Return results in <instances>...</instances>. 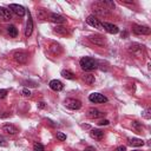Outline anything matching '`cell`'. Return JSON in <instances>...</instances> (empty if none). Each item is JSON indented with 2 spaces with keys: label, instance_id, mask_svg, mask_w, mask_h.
I'll list each match as a JSON object with an SVG mask.
<instances>
[{
  "label": "cell",
  "instance_id": "e0dca14e",
  "mask_svg": "<svg viewBox=\"0 0 151 151\" xmlns=\"http://www.w3.org/2000/svg\"><path fill=\"white\" fill-rule=\"evenodd\" d=\"M50 52L53 54V55H59L60 53H61V46L59 45V44H57V42H52L51 45H50Z\"/></svg>",
  "mask_w": 151,
  "mask_h": 151
},
{
  "label": "cell",
  "instance_id": "d4e9b609",
  "mask_svg": "<svg viewBox=\"0 0 151 151\" xmlns=\"http://www.w3.org/2000/svg\"><path fill=\"white\" fill-rule=\"evenodd\" d=\"M34 151H45V147L41 143H35L34 144Z\"/></svg>",
  "mask_w": 151,
  "mask_h": 151
},
{
  "label": "cell",
  "instance_id": "cb8c5ba5",
  "mask_svg": "<svg viewBox=\"0 0 151 151\" xmlns=\"http://www.w3.org/2000/svg\"><path fill=\"white\" fill-rule=\"evenodd\" d=\"M54 32L57 34H60V35H66L67 34V29L65 27H63V26H57L54 28Z\"/></svg>",
  "mask_w": 151,
  "mask_h": 151
},
{
  "label": "cell",
  "instance_id": "3957f363",
  "mask_svg": "<svg viewBox=\"0 0 151 151\" xmlns=\"http://www.w3.org/2000/svg\"><path fill=\"white\" fill-rule=\"evenodd\" d=\"M92 8H93V12L97 14V15H100V17H107L110 14V8H107L105 5H103L100 1L98 2H94L92 5Z\"/></svg>",
  "mask_w": 151,
  "mask_h": 151
},
{
  "label": "cell",
  "instance_id": "484cf974",
  "mask_svg": "<svg viewBox=\"0 0 151 151\" xmlns=\"http://www.w3.org/2000/svg\"><path fill=\"white\" fill-rule=\"evenodd\" d=\"M132 127L136 129L137 131H140L142 130V126H140V124L138 122H132Z\"/></svg>",
  "mask_w": 151,
  "mask_h": 151
},
{
  "label": "cell",
  "instance_id": "7c38bea8",
  "mask_svg": "<svg viewBox=\"0 0 151 151\" xmlns=\"http://www.w3.org/2000/svg\"><path fill=\"white\" fill-rule=\"evenodd\" d=\"M103 29H105L106 32H109L111 34H117L119 32V28L116 25H113L111 22H104V21H103Z\"/></svg>",
  "mask_w": 151,
  "mask_h": 151
},
{
  "label": "cell",
  "instance_id": "ba28073f",
  "mask_svg": "<svg viewBox=\"0 0 151 151\" xmlns=\"http://www.w3.org/2000/svg\"><path fill=\"white\" fill-rule=\"evenodd\" d=\"M86 22L87 25L94 27V28H98V29H103V21H100L97 17L94 15H88L87 19H86Z\"/></svg>",
  "mask_w": 151,
  "mask_h": 151
},
{
  "label": "cell",
  "instance_id": "8fae6325",
  "mask_svg": "<svg viewBox=\"0 0 151 151\" xmlns=\"http://www.w3.org/2000/svg\"><path fill=\"white\" fill-rule=\"evenodd\" d=\"M48 19H50V21H52L54 24H64V22H66V19L63 15L57 14V13H48Z\"/></svg>",
  "mask_w": 151,
  "mask_h": 151
},
{
  "label": "cell",
  "instance_id": "1f68e13d",
  "mask_svg": "<svg viewBox=\"0 0 151 151\" xmlns=\"http://www.w3.org/2000/svg\"><path fill=\"white\" fill-rule=\"evenodd\" d=\"M84 151H96V149L93 146H87V147H85Z\"/></svg>",
  "mask_w": 151,
  "mask_h": 151
},
{
  "label": "cell",
  "instance_id": "d590c367",
  "mask_svg": "<svg viewBox=\"0 0 151 151\" xmlns=\"http://www.w3.org/2000/svg\"><path fill=\"white\" fill-rule=\"evenodd\" d=\"M132 151H142V150H132Z\"/></svg>",
  "mask_w": 151,
  "mask_h": 151
},
{
  "label": "cell",
  "instance_id": "4fadbf2b",
  "mask_svg": "<svg viewBox=\"0 0 151 151\" xmlns=\"http://www.w3.org/2000/svg\"><path fill=\"white\" fill-rule=\"evenodd\" d=\"M48 85H50V88L53 90V91H55V92H59V91H61V90L64 88V84H63L60 80H58V79L51 80Z\"/></svg>",
  "mask_w": 151,
  "mask_h": 151
},
{
  "label": "cell",
  "instance_id": "9a60e30c",
  "mask_svg": "<svg viewBox=\"0 0 151 151\" xmlns=\"http://www.w3.org/2000/svg\"><path fill=\"white\" fill-rule=\"evenodd\" d=\"M105 113L103 112V111H100V110H98V109H90L88 111H87V117H90V118H100V117H103Z\"/></svg>",
  "mask_w": 151,
  "mask_h": 151
},
{
  "label": "cell",
  "instance_id": "6da1fadb",
  "mask_svg": "<svg viewBox=\"0 0 151 151\" xmlns=\"http://www.w3.org/2000/svg\"><path fill=\"white\" fill-rule=\"evenodd\" d=\"M79 65L81 67L83 71H86V72H90V71H93L98 67V63L97 60H94L93 58L91 57H83L80 60H79Z\"/></svg>",
  "mask_w": 151,
  "mask_h": 151
},
{
  "label": "cell",
  "instance_id": "30bf717a",
  "mask_svg": "<svg viewBox=\"0 0 151 151\" xmlns=\"http://www.w3.org/2000/svg\"><path fill=\"white\" fill-rule=\"evenodd\" d=\"M33 28H34V25H33V19L28 12V19H27V22H26V27H25V37L28 38L32 32H33Z\"/></svg>",
  "mask_w": 151,
  "mask_h": 151
},
{
  "label": "cell",
  "instance_id": "ffe728a7",
  "mask_svg": "<svg viewBox=\"0 0 151 151\" xmlns=\"http://www.w3.org/2000/svg\"><path fill=\"white\" fill-rule=\"evenodd\" d=\"M83 80L87 84V85H92L94 83V76L91 74V73H85L83 76Z\"/></svg>",
  "mask_w": 151,
  "mask_h": 151
},
{
  "label": "cell",
  "instance_id": "4dcf8cb0",
  "mask_svg": "<svg viewBox=\"0 0 151 151\" xmlns=\"http://www.w3.org/2000/svg\"><path fill=\"white\" fill-rule=\"evenodd\" d=\"M114 151H126V147L124 145H120V146H117Z\"/></svg>",
  "mask_w": 151,
  "mask_h": 151
},
{
  "label": "cell",
  "instance_id": "8992f818",
  "mask_svg": "<svg viewBox=\"0 0 151 151\" xmlns=\"http://www.w3.org/2000/svg\"><path fill=\"white\" fill-rule=\"evenodd\" d=\"M13 59L18 63V64H26L28 60V54L24 51H17L13 53Z\"/></svg>",
  "mask_w": 151,
  "mask_h": 151
},
{
  "label": "cell",
  "instance_id": "5bb4252c",
  "mask_svg": "<svg viewBox=\"0 0 151 151\" xmlns=\"http://www.w3.org/2000/svg\"><path fill=\"white\" fill-rule=\"evenodd\" d=\"M2 131L8 133V134H17L18 133V129L11 123H5L2 125Z\"/></svg>",
  "mask_w": 151,
  "mask_h": 151
},
{
  "label": "cell",
  "instance_id": "4316f807",
  "mask_svg": "<svg viewBox=\"0 0 151 151\" xmlns=\"http://www.w3.org/2000/svg\"><path fill=\"white\" fill-rule=\"evenodd\" d=\"M57 138H58L59 140H61V142H63V140H65V139H66V134H65V133H63V132H58V133H57Z\"/></svg>",
  "mask_w": 151,
  "mask_h": 151
},
{
  "label": "cell",
  "instance_id": "7402d4cb",
  "mask_svg": "<svg viewBox=\"0 0 151 151\" xmlns=\"http://www.w3.org/2000/svg\"><path fill=\"white\" fill-rule=\"evenodd\" d=\"M7 33L9 34V37L15 38L18 35V29L14 25H9V26H7Z\"/></svg>",
  "mask_w": 151,
  "mask_h": 151
},
{
  "label": "cell",
  "instance_id": "2e32d148",
  "mask_svg": "<svg viewBox=\"0 0 151 151\" xmlns=\"http://www.w3.org/2000/svg\"><path fill=\"white\" fill-rule=\"evenodd\" d=\"M66 106L71 110H79L81 107V103L79 100H76V99H70V100H67Z\"/></svg>",
  "mask_w": 151,
  "mask_h": 151
},
{
  "label": "cell",
  "instance_id": "836d02e7",
  "mask_svg": "<svg viewBox=\"0 0 151 151\" xmlns=\"http://www.w3.org/2000/svg\"><path fill=\"white\" fill-rule=\"evenodd\" d=\"M4 143H5V138L0 134V144H4Z\"/></svg>",
  "mask_w": 151,
  "mask_h": 151
},
{
  "label": "cell",
  "instance_id": "44dd1931",
  "mask_svg": "<svg viewBox=\"0 0 151 151\" xmlns=\"http://www.w3.org/2000/svg\"><path fill=\"white\" fill-rule=\"evenodd\" d=\"M61 76L64 78H66V79H70V80H73L76 78V74L70 70H63L61 71Z\"/></svg>",
  "mask_w": 151,
  "mask_h": 151
},
{
  "label": "cell",
  "instance_id": "ac0fdd59",
  "mask_svg": "<svg viewBox=\"0 0 151 151\" xmlns=\"http://www.w3.org/2000/svg\"><path fill=\"white\" fill-rule=\"evenodd\" d=\"M0 17L4 18L5 20H11L12 19V12L8 8L0 7Z\"/></svg>",
  "mask_w": 151,
  "mask_h": 151
},
{
  "label": "cell",
  "instance_id": "9c48e42d",
  "mask_svg": "<svg viewBox=\"0 0 151 151\" xmlns=\"http://www.w3.org/2000/svg\"><path fill=\"white\" fill-rule=\"evenodd\" d=\"M88 100L92 101V103H106L107 101V98L101 94V93H98V92H93L88 96Z\"/></svg>",
  "mask_w": 151,
  "mask_h": 151
},
{
  "label": "cell",
  "instance_id": "277c9868",
  "mask_svg": "<svg viewBox=\"0 0 151 151\" xmlns=\"http://www.w3.org/2000/svg\"><path fill=\"white\" fill-rule=\"evenodd\" d=\"M88 40L92 44H94L96 46H99V47H105V45H106L105 38L100 34H91V35H88Z\"/></svg>",
  "mask_w": 151,
  "mask_h": 151
},
{
  "label": "cell",
  "instance_id": "52a82bcc",
  "mask_svg": "<svg viewBox=\"0 0 151 151\" xmlns=\"http://www.w3.org/2000/svg\"><path fill=\"white\" fill-rule=\"evenodd\" d=\"M8 9H9L11 12H13L14 14H17L18 17H24L25 13H26L25 7L21 6V5H18V4H11V5L8 6Z\"/></svg>",
  "mask_w": 151,
  "mask_h": 151
},
{
  "label": "cell",
  "instance_id": "d6a6232c",
  "mask_svg": "<svg viewBox=\"0 0 151 151\" xmlns=\"http://www.w3.org/2000/svg\"><path fill=\"white\" fill-rule=\"evenodd\" d=\"M144 113H145V114H144V117H145V118H147V119H149V118H150V116H149V114H147V113H149V109H147V110H145V112H144Z\"/></svg>",
  "mask_w": 151,
  "mask_h": 151
},
{
  "label": "cell",
  "instance_id": "f546056e",
  "mask_svg": "<svg viewBox=\"0 0 151 151\" xmlns=\"http://www.w3.org/2000/svg\"><path fill=\"white\" fill-rule=\"evenodd\" d=\"M110 124V122L107 120V119H104V120H100L99 123H98V125H100V126H103V125H109Z\"/></svg>",
  "mask_w": 151,
  "mask_h": 151
},
{
  "label": "cell",
  "instance_id": "83f0119b",
  "mask_svg": "<svg viewBox=\"0 0 151 151\" xmlns=\"http://www.w3.org/2000/svg\"><path fill=\"white\" fill-rule=\"evenodd\" d=\"M6 96H7V90H4V88H1V90H0V99L5 98Z\"/></svg>",
  "mask_w": 151,
  "mask_h": 151
},
{
  "label": "cell",
  "instance_id": "5b68a950",
  "mask_svg": "<svg viewBox=\"0 0 151 151\" xmlns=\"http://www.w3.org/2000/svg\"><path fill=\"white\" fill-rule=\"evenodd\" d=\"M132 32L137 35H149L151 29L149 26H144V25H134L132 27Z\"/></svg>",
  "mask_w": 151,
  "mask_h": 151
},
{
  "label": "cell",
  "instance_id": "f1b7e54d",
  "mask_svg": "<svg viewBox=\"0 0 151 151\" xmlns=\"http://www.w3.org/2000/svg\"><path fill=\"white\" fill-rule=\"evenodd\" d=\"M22 94H24L25 97H29V96H31V91H29L28 88H24V90H22Z\"/></svg>",
  "mask_w": 151,
  "mask_h": 151
},
{
  "label": "cell",
  "instance_id": "603a6c76",
  "mask_svg": "<svg viewBox=\"0 0 151 151\" xmlns=\"http://www.w3.org/2000/svg\"><path fill=\"white\" fill-rule=\"evenodd\" d=\"M129 142L132 146H143L144 145V140L139 139V138H131V139H129Z\"/></svg>",
  "mask_w": 151,
  "mask_h": 151
},
{
  "label": "cell",
  "instance_id": "e575fe53",
  "mask_svg": "<svg viewBox=\"0 0 151 151\" xmlns=\"http://www.w3.org/2000/svg\"><path fill=\"white\" fill-rule=\"evenodd\" d=\"M39 107L44 109V107H45V103H42V101H41V103H39Z\"/></svg>",
  "mask_w": 151,
  "mask_h": 151
},
{
  "label": "cell",
  "instance_id": "7a4b0ae2",
  "mask_svg": "<svg viewBox=\"0 0 151 151\" xmlns=\"http://www.w3.org/2000/svg\"><path fill=\"white\" fill-rule=\"evenodd\" d=\"M127 50H129V52H130L132 55H134V57H142V58L145 57V47H144L143 45H140V44L133 42V44L129 45Z\"/></svg>",
  "mask_w": 151,
  "mask_h": 151
},
{
  "label": "cell",
  "instance_id": "d6986e66",
  "mask_svg": "<svg viewBox=\"0 0 151 151\" xmlns=\"http://www.w3.org/2000/svg\"><path fill=\"white\" fill-rule=\"evenodd\" d=\"M90 134H91V137L94 138V139H101V138L104 137V132H103L101 130H98V129H93V130H91Z\"/></svg>",
  "mask_w": 151,
  "mask_h": 151
}]
</instances>
